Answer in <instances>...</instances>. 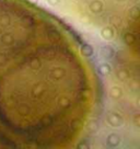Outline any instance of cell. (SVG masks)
Returning a JSON list of instances; mask_svg holds the SVG:
<instances>
[{"instance_id": "6da1fadb", "label": "cell", "mask_w": 140, "mask_h": 149, "mask_svg": "<svg viewBox=\"0 0 140 149\" xmlns=\"http://www.w3.org/2000/svg\"><path fill=\"white\" fill-rule=\"evenodd\" d=\"M98 80L71 29L30 0H0V130L19 149H77Z\"/></svg>"}, {"instance_id": "7a4b0ae2", "label": "cell", "mask_w": 140, "mask_h": 149, "mask_svg": "<svg viewBox=\"0 0 140 149\" xmlns=\"http://www.w3.org/2000/svg\"><path fill=\"white\" fill-rule=\"evenodd\" d=\"M0 149H19V148L5 135V133L2 130H0Z\"/></svg>"}]
</instances>
